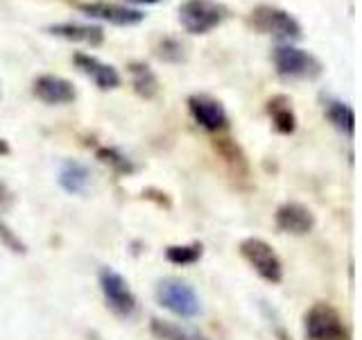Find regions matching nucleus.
<instances>
[{
  "mask_svg": "<svg viewBox=\"0 0 362 340\" xmlns=\"http://www.w3.org/2000/svg\"><path fill=\"white\" fill-rule=\"evenodd\" d=\"M32 94L37 100H41L43 105H71L77 98V89L71 79L45 73L32 82Z\"/></svg>",
  "mask_w": 362,
  "mask_h": 340,
  "instance_id": "nucleus-10",
  "label": "nucleus"
},
{
  "mask_svg": "<svg viewBox=\"0 0 362 340\" xmlns=\"http://www.w3.org/2000/svg\"><path fill=\"white\" fill-rule=\"evenodd\" d=\"M303 334L308 340H351V329L333 304L317 302L303 315Z\"/></svg>",
  "mask_w": 362,
  "mask_h": 340,
  "instance_id": "nucleus-3",
  "label": "nucleus"
},
{
  "mask_svg": "<svg viewBox=\"0 0 362 340\" xmlns=\"http://www.w3.org/2000/svg\"><path fill=\"white\" fill-rule=\"evenodd\" d=\"M156 302L158 306H163L165 311H170L177 317H184V320H192L202 313V300L195 293V288L190 286L188 281L179 279V277H163L156 281Z\"/></svg>",
  "mask_w": 362,
  "mask_h": 340,
  "instance_id": "nucleus-2",
  "label": "nucleus"
},
{
  "mask_svg": "<svg viewBox=\"0 0 362 340\" xmlns=\"http://www.w3.org/2000/svg\"><path fill=\"white\" fill-rule=\"evenodd\" d=\"M98 283L102 290V298H105L109 311L118 317H132L136 313V295L129 288L127 279H124L120 272H116L113 268H102L98 275Z\"/></svg>",
  "mask_w": 362,
  "mask_h": 340,
  "instance_id": "nucleus-7",
  "label": "nucleus"
},
{
  "mask_svg": "<svg viewBox=\"0 0 362 340\" xmlns=\"http://www.w3.org/2000/svg\"><path fill=\"white\" fill-rule=\"evenodd\" d=\"M127 73L132 77V86L134 91L139 94L141 98L145 100H152L158 89H161V84H158V77L156 73L152 71L150 66H147L145 62H129L127 64Z\"/></svg>",
  "mask_w": 362,
  "mask_h": 340,
  "instance_id": "nucleus-17",
  "label": "nucleus"
},
{
  "mask_svg": "<svg viewBox=\"0 0 362 340\" xmlns=\"http://www.w3.org/2000/svg\"><path fill=\"white\" fill-rule=\"evenodd\" d=\"M190 340H211V338H206L202 332H192L190 334Z\"/></svg>",
  "mask_w": 362,
  "mask_h": 340,
  "instance_id": "nucleus-26",
  "label": "nucleus"
},
{
  "mask_svg": "<svg viewBox=\"0 0 362 340\" xmlns=\"http://www.w3.org/2000/svg\"><path fill=\"white\" fill-rule=\"evenodd\" d=\"M315 213L301 202H286L274 213V225L281 234L305 236L315 230Z\"/></svg>",
  "mask_w": 362,
  "mask_h": 340,
  "instance_id": "nucleus-11",
  "label": "nucleus"
},
{
  "mask_svg": "<svg viewBox=\"0 0 362 340\" xmlns=\"http://www.w3.org/2000/svg\"><path fill=\"white\" fill-rule=\"evenodd\" d=\"M3 154H9V143L5 139H0V157Z\"/></svg>",
  "mask_w": 362,
  "mask_h": 340,
  "instance_id": "nucleus-24",
  "label": "nucleus"
},
{
  "mask_svg": "<svg viewBox=\"0 0 362 340\" xmlns=\"http://www.w3.org/2000/svg\"><path fill=\"white\" fill-rule=\"evenodd\" d=\"M90 168L82 162H77V159H66L59 168V186L71 193V196H82L86 193V188L90 186Z\"/></svg>",
  "mask_w": 362,
  "mask_h": 340,
  "instance_id": "nucleus-15",
  "label": "nucleus"
},
{
  "mask_svg": "<svg viewBox=\"0 0 362 340\" xmlns=\"http://www.w3.org/2000/svg\"><path fill=\"white\" fill-rule=\"evenodd\" d=\"M154 55H156V60H161L165 64H181V62H186L184 43H181L179 39H175V37H163L161 41H158L154 45Z\"/></svg>",
  "mask_w": 362,
  "mask_h": 340,
  "instance_id": "nucleus-20",
  "label": "nucleus"
},
{
  "mask_svg": "<svg viewBox=\"0 0 362 340\" xmlns=\"http://www.w3.org/2000/svg\"><path fill=\"white\" fill-rule=\"evenodd\" d=\"M274 71L286 82H299V79H315L324 73L322 62L308 50H301L292 43H279L272 50Z\"/></svg>",
  "mask_w": 362,
  "mask_h": 340,
  "instance_id": "nucleus-1",
  "label": "nucleus"
},
{
  "mask_svg": "<svg viewBox=\"0 0 362 340\" xmlns=\"http://www.w3.org/2000/svg\"><path fill=\"white\" fill-rule=\"evenodd\" d=\"M188 113L204 132L218 134L229 128V113L224 105L209 94H192L188 98Z\"/></svg>",
  "mask_w": 362,
  "mask_h": 340,
  "instance_id": "nucleus-8",
  "label": "nucleus"
},
{
  "mask_svg": "<svg viewBox=\"0 0 362 340\" xmlns=\"http://www.w3.org/2000/svg\"><path fill=\"white\" fill-rule=\"evenodd\" d=\"M95 157L105 166H109L116 175H134L136 173V164L122 150H118V147H111V145L98 147Z\"/></svg>",
  "mask_w": 362,
  "mask_h": 340,
  "instance_id": "nucleus-18",
  "label": "nucleus"
},
{
  "mask_svg": "<svg viewBox=\"0 0 362 340\" xmlns=\"http://www.w3.org/2000/svg\"><path fill=\"white\" fill-rule=\"evenodd\" d=\"M240 256L249 264L256 275L267 281V283H281L283 279V264L279 254L274 252V247H272L267 241L263 238H245L240 243Z\"/></svg>",
  "mask_w": 362,
  "mask_h": 340,
  "instance_id": "nucleus-6",
  "label": "nucleus"
},
{
  "mask_svg": "<svg viewBox=\"0 0 362 340\" xmlns=\"http://www.w3.org/2000/svg\"><path fill=\"white\" fill-rule=\"evenodd\" d=\"M0 243H3L7 249H11L14 254H25L28 252V245L23 243V238L11 230V227L0 218Z\"/></svg>",
  "mask_w": 362,
  "mask_h": 340,
  "instance_id": "nucleus-22",
  "label": "nucleus"
},
{
  "mask_svg": "<svg viewBox=\"0 0 362 340\" xmlns=\"http://www.w3.org/2000/svg\"><path fill=\"white\" fill-rule=\"evenodd\" d=\"M249 23L252 28L260 34H269V37L279 39L281 43H290L303 37L301 23L294 18L290 11L274 7V5H258L249 14Z\"/></svg>",
  "mask_w": 362,
  "mask_h": 340,
  "instance_id": "nucleus-4",
  "label": "nucleus"
},
{
  "mask_svg": "<svg viewBox=\"0 0 362 340\" xmlns=\"http://www.w3.org/2000/svg\"><path fill=\"white\" fill-rule=\"evenodd\" d=\"M77 9L82 11V14H86L88 18H98V21L109 23V26H116V28H134V26H141L145 21L143 11L118 5V3H107V0L79 3Z\"/></svg>",
  "mask_w": 362,
  "mask_h": 340,
  "instance_id": "nucleus-9",
  "label": "nucleus"
},
{
  "mask_svg": "<svg viewBox=\"0 0 362 340\" xmlns=\"http://www.w3.org/2000/svg\"><path fill=\"white\" fill-rule=\"evenodd\" d=\"M226 16L229 9L218 0H186L179 5V23L188 34H209Z\"/></svg>",
  "mask_w": 362,
  "mask_h": 340,
  "instance_id": "nucleus-5",
  "label": "nucleus"
},
{
  "mask_svg": "<svg viewBox=\"0 0 362 340\" xmlns=\"http://www.w3.org/2000/svg\"><path fill=\"white\" fill-rule=\"evenodd\" d=\"M322 107H324V116L326 120L333 125L337 132H342L346 136L356 134V111L349 102L339 100L331 94L322 96Z\"/></svg>",
  "mask_w": 362,
  "mask_h": 340,
  "instance_id": "nucleus-14",
  "label": "nucleus"
},
{
  "mask_svg": "<svg viewBox=\"0 0 362 340\" xmlns=\"http://www.w3.org/2000/svg\"><path fill=\"white\" fill-rule=\"evenodd\" d=\"M129 3H136V5H156V3H161V0H129Z\"/></svg>",
  "mask_w": 362,
  "mask_h": 340,
  "instance_id": "nucleus-25",
  "label": "nucleus"
},
{
  "mask_svg": "<svg viewBox=\"0 0 362 340\" xmlns=\"http://www.w3.org/2000/svg\"><path fill=\"white\" fill-rule=\"evenodd\" d=\"M11 204H14V193H11V188L0 179V211L9 209Z\"/></svg>",
  "mask_w": 362,
  "mask_h": 340,
  "instance_id": "nucleus-23",
  "label": "nucleus"
},
{
  "mask_svg": "<svg viewBox=\"0 0 362 340\" xmlns=\"http://www.w3.org/2000/svg\"><path fill=\"white\" fill-rule=\"evenodd\" d=\"M45 32L64 41L86 43L90 48H98L105 41V30L100 26H84V23H54V26L45 28Z\"/></svg>",
  "mask_w": 362,
  "mask_h": 340,
  "instance_id": "nucleus-13",
  "label": "nucleus"
},
{
  "mask_svg": "<svg viewBox=\"0 0 362 340\" xmlns=\"http://www.w3.org/2000/svg\"><path fill=\"white\" fill-rule=\"evenodd\" d=\"M204 247L202 243H188V245H170L165 247V259L173 266H192L202 259Z\"/></svg>",
  "mask_w": 362,
  "mask_h": 340,
  "instance_id": "nucleus-19",
  "label": "nucleus"
},
{
  "mask_svg": "<svg viewBox=\"0 0 362 340\" xmlns=\"http://www.w3.org/2000/svg\"><path fill=\"white\" fill-rule=\"evenodd\" d=\"M267 113L274 130L283 136L297 132V113L292 109V100L288 96H274L267 100Z\"/></svg>",
  "mask_w": 362,
  "mask_h": 340,
  "instance_id": "nucleus-16",
  "label": "nucleus"
},
{
  "mask_svg": "<svg viewBox=\"0 0 362 340\" xmlns=\"http://www.w3.org/2000/svg\"><path fill=\"white\" fill-rule=\"evenodd\" d=\"M73 62L75 68L79 73H84L90 82H93L100 91H113L122 84V77L120 73L113 68L111 64L98 60L93 55H86V52H75L73 55Z\"/></svg>",
  "mask_w": 362,
  "mask_h": 340,
  "instance_id": "nucleus-12",
  "label": "nucleus"
},
{
  "mask_svg": "<svg viewBox=\"0 0 362 340\" xmlns=\"http://www.w3.org/2000/svg\"><path fill=\"white\" fill-rule=\"evenodd\" d=\"M150 332L156 340H190L188 332H184L179 324L170 322V320H161V317H152Z\"/></svg>",
  "mask_w": 362,
  "mask_h": 340,
  "instance_id": "nucleus-21",
  "label": "nucleus"
}]
</instances>
